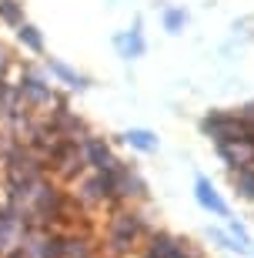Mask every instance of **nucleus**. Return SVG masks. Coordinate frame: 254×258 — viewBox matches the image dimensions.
<instances>
[{
  "instance_id": "f257e3e1",
  "label": "nucleus",
  "mask_w": 254,
  "mask_h": 258,
  "mask_svg": "<svg viewBox=\"0 0 254 258\" xmlns=\"http://www.w3.org/2000/svg\"><path fill=\"white\" fill-rule=\"evenodd\" d=\"M201 134H207L214 144L251 141V127H247L237 114H227V111H211V114L201 121Z\"/></svg>"
},
{
  "instance_id": "f03ea898",
  "label": "nucleus",
  "mask_w": 254,
  "mask_h": 258,
  "mask_svg": "<svg viewBox=\"0 0 254 258\" xmlns=\"http://www.w3.org/2000/svg\"><path fill=\"white\" fill-rule=\"evenodd\" d=\"M217 154H221V161H224L231 171H241V168H254V141L217 144Z\"/></svg>"
},
{
  "instance_id": "7ed1b4c3",
  "label": "nucleus",
  "mask_w": 254,
  "mask_h": 258,
  "mask_svg": "<svg viewBox=\"0 0 254 258\" xmlns=\"http://www.w3.org/2000/svg\"><path fill=\"white\" fill-rule=\"evenodd\" d=\"M194 195H198L201 208H207L211 215H221V218H227V205H224V198L214 191V184L207 181V178H198V181H194Z\"/></svg>"
},
{
  "instance_id": "20e7f679",
  "label": "nucleus",
  "mask_w": 254,
  "mask_h": 258,
  "mask_svg": "<svg viewBox=\"0 0 254 258\" xmlns=\"http://www.w3.org/2000/svg\"><path fill=\"white\" fill-rule=\"evenodd\" d=\"M137 235H141V221L121 215V221L114 225V238H117V245H121V248H127V245H134V238H137Z\"/></svg>"
},
{
  "instance_id": "39448f33",
  "label": "nucleus",
  "mask_w": 254,
  "mask_h": 258,
  "mask_svg": "<svg viewBox=\"0 0 254 258\" xmlns=\"http://www.w3.org/2000/svg\"><path fill=\"white\" fill-rule=\"evenodd\" d=\"M87 158H91V164L94 168H101V171H114V158H111V151H107V144H101V141H87Z\"/></svg>"
},
{
  "instance_id": "423d86ee",
  "label": "nucleus",
  "mask_w": 254,
  "mask_h": 258,
  "mask_svg": "<svg viewBox=\"0 0 254 258\" xmlns=\"http://www.w3.org/2000/svg\"><path fill=\"white\" fill-rule=\"evenodd\" d=\"M231 184L237 188V195L247 201H254V168H241V171H231Z\"/></svg>"
},
{
  "instance_id": "0eeeda50",
  "label": "nucleus",
  "mask_w": 254,
  "mask_h": 258,
  "mask_svg": "<svg viewBox=\"0 0 254 258\" xmlns=\"http://www.w3.org/2000/svg\"><path fill=\"white\" fill-rule=\"evenodd\" d=\"M124 138H127V144L141 148V151H154V148H157V138H154L151 131H127Z\"/></svg>"
},
{
  "instance_id": "6e6552de",
  "label": "nucleus",
  "mask_w": 254,
  "mask_h": 258,
  "mask_svg": "<svg viewBox=\"0 0 254 258\" xmlns=\"http://www.w3.org/2000/svg\"><path fill=\"white\" fill-rule=\"evenodd\" d=\"M211 238H214L217 245H224L227 251H241V255H251L247 248H241V245H234V238H231V235H224V231H217V228H211Z\"/></svg>"
},
{
  "instance_id": "1a4fd4ad",
  "label": "nucleus",
  "mask_w": 254,
  "mask_h": 258,
  "mask_svg": "<svg viewBox=\"0 0 254 258\" xmlns=\"http://www.w3.org/2000/svg\"><path fill=\"white\" fill-rule=\"evenodd\" d=\"M184 20H188V17H184V10H167L164 24H167V30H171V34H178V30L184 27Z\"/></svg>"
},
{
  "instance_id": "9d476101",
  "label": "nucleus",
  "mask_w": 254,
  "mask_h": 258,
  "mask_svg": "<svg viewBox=\"0 0 254 258\" xmlns=\"http://www.w3.org/2000/svg\"><path fill=\"white\" fill-rule=\"evenodd\" d=\"M231 235H234V238L241 241V248H247V251H251V238H247L244 225H237V218H231Z\"/></svg>"
},
{
  "instance_id": "9b49d317",
  "label": "nucleus",
  "mask_w": 254,
  "mask_h": 258,
  "mask_svg": "<svg viewBox=\"0 0 254 258\" xmlns=\"http://www.w3.org/2000/svg\"><path fill=\"white\" fill-rule=\"evenodd\" d=\"M20 37L27 40V44H30V47H34V50L40 47V37H37V34H34V27H24V30H20Z\"/></svg>"
}]
</instances>
